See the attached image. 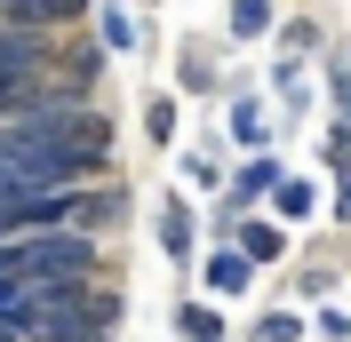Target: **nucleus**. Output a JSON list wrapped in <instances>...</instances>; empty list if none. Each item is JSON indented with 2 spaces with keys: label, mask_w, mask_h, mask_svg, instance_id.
<instances>
[{
  "label": "nucleus",
  "mask_w": 351,
  "mask_h": 342,
  "mask_svg": "<svg viewBox=\"0 0 351 342\" xmlns=\"http://www.w3.org/2000/svg\"><path fill=\"white\" fill-rule=\"evenodd\" d=\"M256 342H304V319H287V311H271V319L256 326Z\"/></svg>",
  "instance_id": "nucleus-11"
},
{
  "label": "nucleus",
  "mask_w": 351,
  "mask_h": 342,
  "mask_svg": "<svg viewBox=\"0 0 351 342\" xmlns=\"http://www.w3.org/2000/svg\"><path fill=\"white\" fill-rule=\"evenodd\" d=\"M48 32H32V24H8L0 16V72H48Z\"/></svg>",
  "instance_id": "nucleus-2"
},
{
  "label": "nucleus",
  "mask_w": 351,
  "mask_h": 342,
  "mask_svg": "<svg viewBox=\"0 0 351 342\" xmlns=\"http://www.w3.org/2000/svg\"><path fill=\"white\" fill-rule=\"evenodd\" d=\"M120 215H128V199H120V192H96V199L80 192V231H112Z\"/></svg>",
  "instance_id": "nucleus-6"
},
{
  "label": "nucleus",
  "mask_w": 351,
  "mask_h": 342,
  "mask_svg": "<svg viewBox=\"0 0 351 342\" xmlns=\"http://www.w3.org/2000/svg\"><path fill=\"white\" fill-rule=\"evenodd\" d=\"M24 295V287H16V278H8V271H0V311H8V302H16Z\"/></svg>",
  "instance_id": "nucleus-18"
},
{
  "label": "nucleus",
  "mask_w": 351,
  "mask_h": 342,
  "mask_svg": "<svg viewBox=\"0 0 351 342\" xmlns=\"http://www.w3.org/2000/svg\"><path fill=\"white\" fill-rule=\"evenodd\" d=\"M247 287H256V263L240 255V247H216V255H208V295H247Z\"/></svg>",
  "instance_id": "nucleus-3"
},
{
  "label": "nucleus",
  "mask_w": 351,
  "mask_h": 342,
  "mask_svg": "<svg viewBox=\"0 0 351 342\" xmlns=\"http://www.w3.org/2000/svg\"><path fill=\"white\" fill-rule=\"evenodd\" d=\"M128 40H136V24L120 16V8H112V16H104V48H128Z\"/></svg>",
  "instance_id": "nucleus-15"
},
{
  "label": "nucleus",
  "mask_w": 351,
  "mask_h": 342,
  "mask_svg": "<svg viewBox=\"0 0 351 342\" xmlns=\"http://www.w3.org/2000/svg\"><path fill=\"white\" fill-rule=\"evenodd\" d=\"M319 334H328V342H351V311H328V319H319Z\"/></svg>",
  "instance_id": "nucleus-16"
},
{
  "label": "nucleus",
  "mask_w": 351,
  "mask_h": 342,
  "mask_svg": "<svg viewBox=\"0 0 351 342\" xmlns=\"http://www.w3.org/2000/svg\"><path fill=\"white\" fill-rule=\"evenodd\" d=\"M311 207H319V192H311L304 175H287V183H280V223H304Z\"/></svg>",
  "instance_id": "nucleus-7"
},
{
  "label": "nucleus",
  "mask_w": 351,
  "mask_h": 342,
  "mask_svg": "<svg viewBox=\"0 0 351 342\" xmlns=\"http://www.w3.org/2000/svg\"><path fill=\"white\" fill-rule=\"evenodd\" d=\"M160 239H168V255H184V247H192V215H184V199H168V207H160Z\"/></svg>",
  "instance_id": "nucleus-8"
},
{
  "label": "nucleus",
  "mask_w": 351,
  "mask_h": 342,
  "mask_svg": "<svg viewBox=\"0 0 351 342\" xmlns=\"http://www.w3.org/2000/svg\"><path fill=\"white\" fill-rule=\"evenodd\" d=\"M240 255L247 263H280L287 255V231H271V223H240Z\"/></svg>",
  "instance_id": "nucleus-5"
},
{
  "label": "nucleus",
  "mask_w": 351,
  "mask_h": 342,
  "mask_svg": "<svg viewBox=\"0 0 351 342\" xmlns=\"http://www.w3.org/2000/svg\"><path fill=\"white\" fill-rule=\"evenodd\" d=\"M176 326H184L192 342H223V319H216V311H199V302H184V311H176Z\"/></svg>",
  "instance_id": "nucleus-9"
},
{
  "label": "nucleus",
  "mask_w": 351,
  "mask_h": 342,
  "mask_svg": "<svg viewBox=\"0 0 351 342\" xmlns=\"http://www.w3.org/2000/svg\"><path fill=\"white\" fill-rule=\"evenodd\" d=\"M328 88H335V120H351V56L328 72Z\"/></svg>",
  "instance_id": "nucleus-13"
},
{
  "label": "nucleus",
  "mask_w": 351,
  "mask_h": 342,
  "mask_svg": "<svg viewBox=\"0 0 351 342\" xmlns=\"http://www.w3.org/2000/svg\"><path fill=\"white\" fill-rule=\"evenodd\" d=\"M232 135H240V144H263V111L256 104H232Z\"/></svg>",
  "instance_id": "nucleus-12"
},
{
  "label": "nucleus",
  "mask_w": 351,
  "mask_h": 342,
  "mask_svg": "<svg viewBox=\"0 0 351 342\" xmlns=\"http://www.w3.org/2000/svg\"><path fill=\"white\" fill-rule=\"evenodd\" d=\"M88 0H16L8 8V24H32V32H48V24H64V16H80Z\"/></svg>",
  "instance_id": "nucleus-4"
},
{
  "label": "nucleus",
  "mask_w": 351,
  "mask_h": 342,
  "mask_svg": "<svg viewBox=\"0 0 351 342\" xmlns=\"http://www.w3.org/2000/svg\"><path fill=\"white\" fill-rule=\"evenodd\" d=\"M335 215L351 223V175H335Z\"/></svg>",
  "instance_id": "nucleus-17"
},
{
  "label": "nucleus",
  "mask_w": 351,
  "mask_h": 342,
  "mask_svg": "<svg viewBox=\"0 0 351 342\" xmlns=\"http://www.w3.org/2000/svg\"><path fill=\"white\" fill-rule=\"evenodd\" d=\"M144 128H152V144H168V135H176V104H152V111H144Z\"/></svg>",
  "instance_id": "nucleus-14"
},
{
  "label": "nucleus",
  "mask_w": 351,
  "mask_h": 342,
  "mask_svg": "<svg viewBox=\"0 0 351 342\" xmlns=\"http://www.w3.org/2000/svg\"><path fill=\"white\" fill-rule=\"evenodd\" d=\"M8 8H16V0H0V16H8Z\"/></svg>",
  "instance_id": "nucleus-19"
},
{
  "label": "nucleus",
  "mask_w": 351,
  "mask_h": 342,
  "mask_svg": "<svg viewBox=\"0 0 351 342\" xmlns=\"http://www.w3.org/2000/svg\"><path fill=\"white\" fill-rule=\"evenodd\" d=\"M263 24H271V0H232V32L240 40H256Z\"/></svg>",
  "instance_id": "nucleus-10"
},
{
  "label": "nucleus",
  "mask_w": 351,
  "mask_h": 342,
  "mask_svg": "<svg viewBox=\"0 0 351 342\" xmlns=\"http://www.w3.org/2000/svg\"><path fill=\"white\" fill-rule=\"evenodd\" d=\"M0 271L16 278L24 295H48V287H88L96 278V231H32L0 247Z\"/></svg>",
  "instance_id": "nucleus-1"
}]
</instances>
